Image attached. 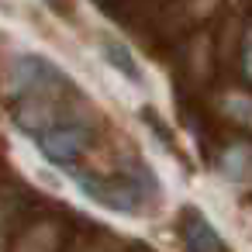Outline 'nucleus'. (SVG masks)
I'll use <instances>...</instances> for the list:
<instances>
[{"label":"nucleus","mask_w":252,"mask_h":252,"mask_svg":"<svg viewBox=\"0 0 252 252\" xmlns=\"http://www.w3.org/2000/svg\"><path fill=\"white\" fill-rule=\"evenodd\" d=\"M180 235H183V242L190 245V252H228L224 242H221V235L211 228V221H204L193 207L183 211V218H180Z\"/></svg>","instance_id":"nucleus-2"},{"label":"nucleus","mask_w":252,"mask_h":252,"mask_svg":"<svg viewBox=\"0 0 252 252\" xmlns=\"http://www.w3.org/2000/svg\"><path fill=\"white\" fill-rule=\"evenodd\" d=\"M104 49H107V59H111V63H114L118 69H125V73H128L131 80H138V66L131 63V56H128V49H121V45H114V42H107Z\"/></svg>","instance_id":"nucleus-3"},{"label":"nucleus","mask_w":252,"mask_h":252,"mask_svg":"<svg viewBox=\"0 0 252 252\" xmlns=\"http://www.w3.org/2000/svg\"><path fill=\"white\" fill-rule=\"evenodd\" d=\"M83 142H87L83 128H73V125H69V128H52V131H42V135H38L42 152H45L52 162H59V166H69V162L80 156Z\"/></svg>","instance_id":"nucleus-1"},{"label":"nucleus","mask_w":252,"mask_h":252,"mask_svg":"<svg viewBox=\"0 0 252 252\" xmlns=\"http://www.w3.org/2000/svg\"><path fill=\"white\" fill-rule=\"evenodd\" d=\"M45 4H49L52 11H59V14H66V11H69V0H45Z\"/></svg>","instance_id":"nucleus-4"}]
</instances>
